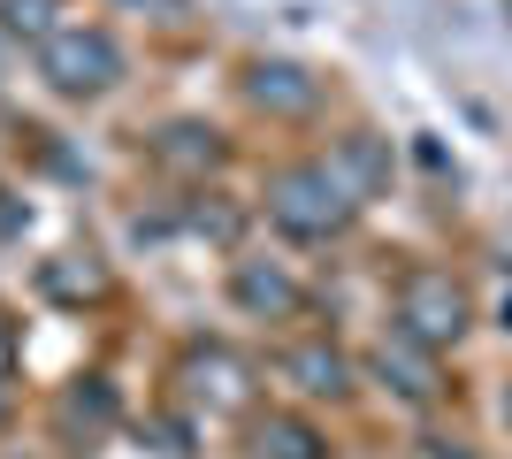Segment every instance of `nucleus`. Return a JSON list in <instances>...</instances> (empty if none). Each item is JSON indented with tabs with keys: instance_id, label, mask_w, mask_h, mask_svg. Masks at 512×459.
Listing matches in <instances>:
<instances>
[{
	"instance_id": "8",
	"label": "nucleus",
	"mask_w": 512,
	"mask_h": 459,
	"mask_svg": "<svg viewBox=\"0 0 512 459\" xmlns=\"http://www.w3.org/2000/svg\"><path fill=\"white\" fill-rule=\"evenodd\" d=\"M268 437H276V459H329V452H321V444L299 429V421H276Z\"/></svg>"
},
{
	"instance_id": "3",
	"label": "nucleus",
	"mask_w": 512,
	"mask_h": 459,
	"mask_svg": "<svg viewBox=\"0 0 512 459\" xmlns=\"http://www.w3.org/2000/svg\"><path fill=\"white\" fill-rule=\"evenodd\" d=\"M46 77L62 92H107L123 77V54H115L107 31H62V39L46 46Z\"/></svg>"
},
{
	"instance_id": "2",
	"label": "nucleus",
	"mask_w": 512,
	"mask_h": 459,
	"mask_svg": "<svg viewBox=\"0 0 512 459\" xmlns=\"http://www.w3.org/2000/svg\"><path fill=\"white\" fill-rule=\"evenodd\" d=\"M398 322H406V337H421V345H451V337L467 329V291L451 284L444 268H421V276H406V291H398Z\"/></svg>"
},
{
	"instance_id": "9",
	"label": "nucleus",
	"mask_w": 512,
	"mask_h": 459,
	"mask_svg": "<svg viewBox=\"0 0 512 459\" xmlns=\"http://www.w3.org/2000/svg\"><path fill=\"white\" fill-rule=\"evenodd\" d=\"M344 169L360 176L367 192H375V176H383V146H367V138H352V146H344Z\"/></svg>"
},
{
	"instance_id": "4",
	"label": "nucleus",
	"mask_w": 512,
	"mask_h": 459,
	"mask_svg": "<svg viewBox=\"0 0 512 459\" xmlns=\"http://www.w3.org/2000/svg\"><path fill=\"white\" fill-rule=\"evenodd\" d=\"M314 77H306L299 62H260L253 69V100L260 108H283V115H299V108H314Z\"/></svg>"
},
{
	"instance_id": "10",
	"label": "nucleus",
	"mask_w": 512,
	"mask_h": 459,
	"mask_svg": "<svg viewBox=\"0 0 512 459\" xmlns=\"http://www.w3.org/2000/svg\"><path fill=\"white\" fill-rule=\"evenodd\" d=\"M0 360H8V345H0Z\"/></svg>"
},
{
	"instance_id": "7",
	"label": "nucleus",
	"mask_w": 512,
	"mask_h": 459,
	"mask_svg": "<svg viewBox=\"0 0 512 459\" xmlns=\"http://www.w3.org/2000/svg\"><path fill=\"white\" fill-rule=\"evenodd\" d=\"M375 368H383V375H390V383H398L406 398H436V383H428V368H421V360H390V352H383Z\"/></svg>"
},
{
	"instance_id": "1",
	"label": "nucleus",
	"mask_w": 512,
	"mask_h": 459,
	"mask_svg": "<svg viewBox=\"0 0 512 459\" xmlns=\"http://www.w3.org/2000/svg\"><path fill=\"white\" fill-rule=\"evenodd\" d=\"M268 207H276V222L299 230V238H329V230L352 215V199H344V184L329 169H283L276 192H268Z\"/></svg>"
},
{
	"instance_id": "11",
	"label": "nucleus",
	"mask_w": 512,
	"mask_h": 459,
	"mask_svg": "<svg viewBox=\"0 0 512 459\" xmlns=\"http://www.w3.org/2000/svg\"><path fill=\"white\" fill-rule=\"evenodd\" d=\"M505 414H512V398H505Z\"/></svg>"
},
{
	"instance_id": "6",
	"label": "nucleus",
	"mask_w": 512,
	"mask_h": 459,
	"mask_svg": "<svg viewBox=\"0 0 512 459\" xmlns=\"http://www.w3.org/2000/svg\"><path fill=\"white\" fill-rule=\"evenodd\" d=\"M291 375H299L306 391H337V383H344V360H337V352H299Z\"/></svg>"
},
{
	"instance_id": "5",
	"label": "nucleus",
	"mask_w": 512,
	"mask_h": 459,
	"mask_svg": "<svg viewBox=\"0 0 512 459\" xmlns=\"http://www.w3.org/2000/svg\"><path fill=\"white\" fill-rule=\"evenodd\" d=\"M245 299L268 306V314H291V306H299V284H291V276H276V268H268V276H260V268H245Z\"/></svg>"
}]
</instances>
